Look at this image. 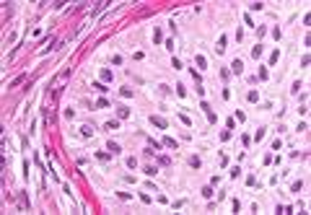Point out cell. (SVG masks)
I'll list each match as a JSON object with an SVG mask.
<instances>
[{"instance_id": "cell-1", "label": "cell", "mask_w": 311, "mask_h": 215, "mask_svg": "<svg viewBox=\"0 0 311 215\" xmlns=\"http://www.w3.org/2000/svg\"><path fill=\"white\" fill-rule=\"evenodd\" d=\"M150 122H153V124H156V127H158V130H166V127H169V124H166V119H161V117H156V114H153V117H150Z\"/></svg>"}, {"instance_id": "cell-2", "label": "cell", "mask_w": 311, "mask_h": 215, "mask_svg": "<svg viewBox=\"0 0 311 215\" xmlns=\"http://www.w3.org/2000/svg\"><path fill=\"white\" fill-rule=\"evenodd\" d=\"M117 114H119V119H127L130 117V109H127V106H117Z\"/></svg>"}, {"instance_id": "cell-3", "label": "cell", "mask_w": 311, "mask_h": 215, "mask_svg": "<svg viewBox=\"0 0 311 215\" xmlns=\"http://www.w3.org/2000/svg\"><path fill=\"white\" fill-rule=\"evenodd\" d=\"M231 67H233V73H241V70H244V62H241V60H233Z\"/></svg>"}, {"instance_id": "cell-4", "label": "cell", "mask_w": 311, "mask_h": 215, "mask_svg": "<svg viewBox=\"0 0 311 215\" xmlns=\"http://www.w3.org/2000/svg\"><path fill=\"white\" fill-rule=\"evenodd\" d=\"M215 49H218V52L226 49V37H220V39H218V47H215Z\"/></svg>"}, {"instance_id": "cell-5", "label": "cell", "mask_w": 311, "mask_h": 215, "mask_svg": "<svg viewBox=\"0 0 311 215\" xmlns=\"http://www.w3.org/2000/svg\"><path fill=\"white\" fill-rule=\"evenodd\" d=\"M93 88H96V91H101V93H106V91H109V88H106L104 83H93Z\"/></svg>"}, {"instance_id": "cell-6", "label": "cell", "mask_w": 311, "mask_h": 215, "mask_svg": "<svg viewBox=\"0 0 311 215\" xmlns=\"http://www.w3.org/2000/svg\"><path fill=\"white\" fill-rule=\"evenodd\" d=\"M109 150H111V153H114V156H117V153H119V150H122V148H119V145H117V143H109Z\"/></svg>"}, {"instance_id": "cell-7", "label": "cell", "mask_w": 311, "mask_h": 215, "mask_svg": "<svg viewBox=\"0 0 311 215\" xmlns=\"http://www.w3.org/2000/svg\"><path fill=\"white\" fill-rule=\"evenodd\" d=\"M119 93H122L125 98H130V96H132V88H119Z\"/></svg>"}, {"instance_id": "cell-8", "label": "cell", "mask_w": 311, "mask_h": 215, "mask_svg": "<svg viewBox=\"0 0 311 215\" xmlns=\"http://www.w3.org/2000/svg\"><path fill=\"white\" fill-rule=\"evenodd\" d=\"M189 163H192L195 169H200V158H197V156H192V158H189Z\"/></svg>"}, {"instance_id": "cell-9", "label": "cell", "mask_w": 311, "mask_h": 215, "mask_svg": "<svg viewBox=\"0 0 311 215\" xmlns=\"http://www.w3.org/2000/svg\"><path fill=\"white\" fill-rule=\"evenodd\" d=\"M106 130H119V122H106Z\"/></svg>"}]
</instances>
